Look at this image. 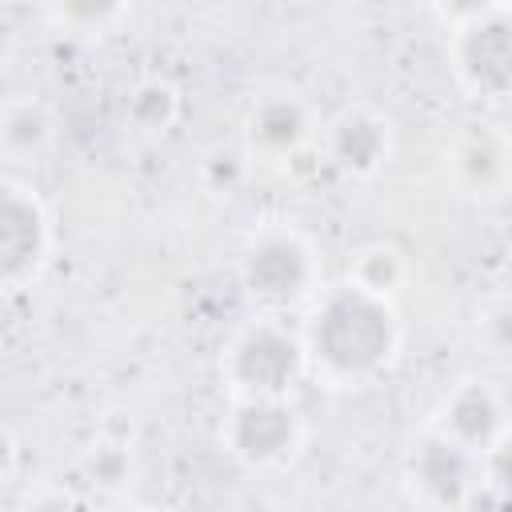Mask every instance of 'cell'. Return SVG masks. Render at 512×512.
I'll use <instances>...</instances> for the list:
<instances>
[{"label": "cell", "instance_id": "obj_1", "mask_svg": "<svg viewBox=\"0 0 512 512\" xmlns=\"http://www.w3.org/2000/svg\"><path fill=\"white\" fill-rule=\"evenodd\" d=\"M308 368L328 384H364L380 376L400 348V320L392 300L368 296L352 284L328 288L304 320Z\"/></svg>", "mask_w": 512, "mask_h": 512}, {"label": "cell", "instance_id": "obj_2", "mask_svg": "<svg viewBox=\"0 0 512 512\" xmlns=\"http://www.w3.org/2000/svg\"><path fill=\"white\" fill-rule=\"evenodd\" d=\"M444 16L460 88L472 100H512V4H468Z\"/></svg>", "mask_w": 512, "mask_h": 512}, {"label": "cell", "instance_id": "obj_3", "mask_svg": "<svg viewBox=\"0 0 512 512\" xmlns=\"http://www.w3.org/2000/svg\"><path fill=\"white\" fill-rule=\"evenodd\" d=\"M304 372H308L304 340L276 316H260L244 324L224 352V380L232 396H292Z\"/></svg>", "mask_w": 512, "mask_h": 512}, {"label": "cell", "instance_id": "obj_4", "mask_svg": "<svg viewBox=\"0 0 512 512\" xmlns=\"http://www.w3.org/2000/svg\"><path fill=\"white\" fill-rule=\"evenodd\" d=\"M240 284L264 312H284L316 292V256L308 240L288 224L260 228L240 256Z\"/></svg>", "mask_w": 512, "mask_h": 512}, {"label": "cell", "instance_id": "obj_5", "mask_svg": "<svg viewBox=\"0 0 512 512\" xmlns=\"http://www.w3.org/2000/svg\"><path fill=\"white\" fill-rule=\"evenodd\" d=\"M52 256V216L44 200L20 184L16 176H4L0 184V280L8 292L28 288Z\"/></svg>", "mask_w": 512, "mask_h": 512}, {"label": "cell", "instance_id": "obj_6", "mask_svg": "<svg viewBox=\"0 0 512 512\" xmlns=\"http://www.w3.org/2000/svg\"><path fill=\"white\" fill-rule=\"evenodd\" d=\"M304 436V420L288 396H232L224 416V448L248 468L284 464Z\"/></svg>", "mask_w": 512, "mask_h": 512}, {"label": "cell", "instance_id": "obj_7", "mask_svg": "<svg viewBox=\"0 0 512 512\" xmlns=\"http://www.w3.org/2000/svg\"><path fill=\"white\" fill-rule=\"evenodd\" d=\"M408 488L416 492L420 504L436 512H460L476 500L480 492V456L444 436L440 428H428L420 440H412L408 460H404Z\"/></svg>", "mask_w": 512, "mask_h": 512}, {"label": "cell", "instance_id": "obj_8", "mask_svg": "<svg viewBox=\"0 0 512 512\" xmlns=\"http://www.w3.org/2000/svg\"><path fill=\"white\" fill-rule=\"evenodd\" d=\"M444 436H452L456 444H464L468 452H476L484 460V452L512 428L508 416H504V400L484 384V380H460L444 404H440V416L436 424Z\"/></svg>", "mask_w": 512, "mask_h": 512}, {"label": "cell", "instance_id": "obj_9", "mask_svg": "<svg viewBox=\"0 0 512 512\" xmlns=\"http://www.w3.org/2000/svg\"><path fill=\"white\" fill-rule=\"evenodd\" d=\"M388 148H392V136H388V124L384 116L368 112V108H348L340 112L328 132H324V152L328 160L344 172V176H372L384 168L388 160Z\"/></svg>", "mask_w": 512, "mask_h": 512}, {"label": "cell", "instance_id": "obj_10", "mask_svg": "<svg viewBox=\"0 0 512 512\" xmlns=\"http://www.w3.org/2000/svg\"><path fill=\"white\" fill-rule=\"evenodd\" d=\"M244 132H248V148L264 160H284L292 152H300L312 136V116H308V104L292 92H272V96H260L244 120Z\"/></svg>", "mask_w": 512, "mask_h": 512}, {"label": "cell", "instance_id": "obj_11", "mask_svg": "<svg viewBox=\"0 0 512 512\" xmlns=\"http://www.w3.org/2000/svg\"><path fill=\"white\" fill-rule=\"evenodd\" d=\"M56 140V116L36 96H8L0 108V148L12 164H32Z\"/></svg>", "mask_w": 512, "mask_h": 512}, {"label": "cell", "instance_id": "obj_12", "mask_svg": "<svg viewBox=\"0 0 512 512\" xmlns=\"http://www.w3.org/2000/svg\"><path fill=\"white\" fill-rule=\"evenodd\" d=\"M452 176L476 192V196H488V192H500L508 172H512V156H508V144L492 132H464L456 144H452Z\"/></svg>", "mask_w": 512, "mask_h": 512}, {"label": "cell", "instance_id": "obj_13", "mask_svg": "<svg viewBox=\"0 0 512 512\" xmlns=\"http://www.w3.org/2000/svg\"><path fill=\"white\" fill-rule=\"evenodd\" d=\"M180 116V92L164 76H144L124 92V124L140 136H164Z\"/></svg>", "mask_w": 512, "mask_h": 512}, {"label": "cell", "instance_id": "obj_14", "mask_svg": "<svg viewBox=\"0 0 512 512\" xmlns=\"http://www.w3.org/2000/svg\"><path fill=\"white\" fill-rule=\"evenodd\" d=\"M408 280V260L396 244H384V240H372V244H360L352 256H348V284L368 292V296H380V300H392Z\"/></svg>", "mask_w": 512, "mask_h": 512}, {"label": "cell", "instance_id": "obj_15", "mask_svg": "<svg viewBox=\"0 0 512 512\" xmlns=\"http://www.w3.org/2000/svg\"><path fill=\"white\" fill-rule=\"evenodd\" d=\"M480 480V496H488L500 512H512V428L484 452Z\"/></svg>", "mask_w": 512, "mask_h": 512}, {"label": "cell", "instance_id": "obj_16", "mask_svg": "<svg viewBox=\"0 0 512 512\" xmlns=\"http://www.w3.org/2000/svg\"><path fill=\"white\" fill-rule=\"evenodd\" d=\"M84 476H88V484L92 488H100V492H120L124 484H128V476H132V456H128V448H120V444H96L88 456H84Z\"/></svg>", "mask_w": 512, "mask_h": 512}, {"label": "cell", "instance_id": "obj_17", "mask_svg": "<svg viewBox=\"0 0 512 512\" xmlns=\"http://www.w3.org/2000/svg\"><path fill=\"white\" fill-rule=\"evenodd\" d=\"M476 336L488 348V356L496 360H512V300H496L480 312L476 320Z\"/></svg>", "mask_w": 512, "mask_h": 512}, {"label": "cell", "instance_id": "obj_18", "mask_svg": "<svg viewBox=\"0 0 512 512\" xmlns=\"http://www.w3.org/2000/svg\"><path fill=\"white\" fill-rule=\"evenodd\" d=\"M56 16L64 24H72V28H104V24L124 16V4H112V0H96V4L92 0H72V4H60Z\"/></svg>", "mask_w": 512, "mask_h": 512}, {"label": "cell", "instance_id": "obj_19", "mask_svg": "<svg viewBox=\"0 0 512 512\" xmlns=\"http://www.w3.org/2000/svg\"><path fill=\"white\" fill-rule=\"evenodd\" d=\"M12 512H88L68 488H36L28 492Z\"/></svg>", "mask_w": 512, "mask_h": 512}, {"label": "cell", "instance_id": "obj_20", "mask_svg": "<svg viewBox=\"0 0 512 512\" xmlns=\"http://www.w3.org/2000/svg\"><path fill=\"white\" fill-rule=\"evenodd\" d=\"M104 512H148V508H140V504H116V508H104Z\"/></svg>", "mask_w": 512, "mask_h": 512}]
</instances>
